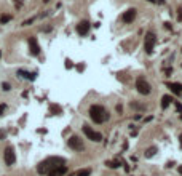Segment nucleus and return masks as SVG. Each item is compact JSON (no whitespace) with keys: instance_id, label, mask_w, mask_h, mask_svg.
I'll use <instances>...</instances> for the list:
<instances>
[{"instance_id":"nucleus-1","label":"nucleus","mask_w":182,"mask_h":176,"mask_svg":"<svg viewBox=\"0 0 182 176\" xmlns=\"http://www.w3.org/2000/svg\"><path fill=\"white\" fill-rule=\"evenodd\" d=\"M59 165H64V158H61V157H50V158L43 160V162H40L38 167H37V171L40 174H47L48 171H51L53 168L59 167Z\"/></svg>"},{"instance_id":"nucleus-2","label":"nucleus","mask_w":182,"mask_h":176,"mask_svg":"<svg viewBox=\"0 0 182 176\" xmlns=\"http://www.w3.org/2000/svg\"><path fill=\"white\" fill-rule=\"evenodd\" d=\"M90 117H91V120L94 122V123H104L106 120H109L107 111L99 104H93L90 107Z\"/></svg>"},{"instance_id":"nucleus-3","label":"nucleus","mask_w":182,"mask_h":176,"mask_svg":"<svg viewBox=\"0 0 182 176\" xmlns=\"http://www.w3.org/2000/svg\"><path fill=\"white\" fill-rule=\"evenodd\" d=\"M157 43V37L153 32H147L145 34V38H144V50L147 55H152L153 53V47Z\"/></svg>"},{"instance_id":"nucleus-4","label":"nucleus","mask_w":182,"mask_h":176,"mask_svg":"<svg viewBox=\"0 0 182 176\" xmlns=\"http://www.w3.org/2000/svg\"><path fill=\"white\" fill-rule=\"evenodd\" d=\"M136 88H137V91L141 93V94H150V91H152L150 83L147 82L144 77H139V78L136 80Z\"/></svg>"},{"instance_id":"nucleus-5","label":"nucleus","mask_w":182,"mask_h":176,"mask_svg":"<svg viewBox=\"0 0 182 176\" xmlns=\"http://www.w3.org/2000/svg\"><path fill=\"white\" fill-rule=\"evenodd\" d=\"M83 133L86 134V138L90 139V141H93V143H99L101 139H102V134L101 133H97V131H94L91 127H88V125H83Z\"/></svg>"},{"instance_id":"nucleus-6","label":"nucleus","mask_w":182,"mask_h":176,"mask_svg":"<svg viewBox=\"0 0 182 176\" xmlns=\"http://www.w3.org/2000/svg\"><path fill=\"white\" fill-rule=\"evenodd\" d=\"M67 144L71 149H74V151H83V149H85V144H83V141L78 136H71L67 139Z\"/></svg>"},{"instance_id":"nucleus-7","label":"nucleus","mask_w":182,"mask_h":176,"mask_svg":"<svg viewBox=\"0 0 182 176\" xmlns=\"http://www.w3.org/2000/svg\"><path fill=\"white\" fill-rule=\"evenodd\" d=\"M16 162V154H15V149L11 146H8L5 149V163L7 165H13Z\"/></svg>"},{"instance_id":"nucleus-8","label":"nucleus","mask_w":182,"mask_h":176,"mask_svg":"<svg viewBox=\"0 0 182 176\" xmlns=\"http://www.w3.org/2000/svg\"><path fill=\"white\" fill-rule=\"evenodd\" d=\"M136 13H137V10L136 8H130V10H126L121 15V21L123 23H126V24H130V23H133V19L136 18Z\"/></svg>"},{"instance_id":"nucleus-9","label":"nucleus","mask_w":182,"mask_h":176,"mask_svg":"<svg viewBox=\"0 0 182 176\" xmlns=\"http://www.w3.org/2000/svg\"><path fill=\"white\" fill-rule=\"evenodd\" d=\"M29 50H31V55H34V56H37L38 53H40V45H38V42H37L35 37H31L29 38Z\"/></svg>"},{"instance_id":"nucleus-10","label":"nucleus","mask_w":182,"mask_h":176,"mask_svg":"<svg viewBox=\"0 0 182 176\" xmlns=\"http://www.w3.org/2000/svg\"><path fill=\"white\" fill-rule=\"evenodd\" d=\"M77 32L80 34V35H86L88 32H90V23L88 21H80L78 24H77Z\"/></svg>"},{"instance_id":"nucleus-11","label":"nucleus","mask_w":182,"mask_h":176,"mask_svg":"<svg viewBox=\"0 0 182 176\" xmlns=\"http://www.w3.org/2000/svg\"><path fill=\"white\" fill-rule=\"evenodd\" d=\"M66 173H67V167L66 165H59V167L53 168L51 171H48L47 176H64Z\"/></svg>"},{"instance_id":"nucleus-12","label":"nucleus","mask_w":182,"mask_h":176,"mask_svg":"<svg viewBox=\"0 0 182 176\" xmlns=\"http://www.w3.org/2000/svg\"><path fill=\"white\" fill-rule=\"evenodd\" d=\"M18 75L22 77V78H27V80H35L37 78V72H27V71H22V69L18 71Z\"/></svg>"},{"instance_id":"nucleus-13","label":"nucleus","mask_w":182,"mask_h":176,"mask_svg":"<svg viewBox=\"0 0 182 176\" xmlns=\"http://www.w3.org/2000/svg\"><path fill=\"white\" fill-rule=\"evenodd\" d=\"M168 88H170L174 94H182V85L180 83H168Z\"/></svg>"},{"instance_id":"nucleus-14","label":"nucleus","mask_w":182,"mask_h":176,"mask_svg":"<svg viewBox=\"0 0 182 176\" xmlns=\"http://www.w3.org/2000/svg\"><path fill=\"white\" fill-rule=\"evenodd\" d=\"M157 152H158V149H157L155 146H152V147H149V149H145V152H144V154H145V157H147V158H152V157H153V155H155Z\"/></svg>"},{"instance_id":"nucleus-15","label":"nucleus","mask_w":182,"mask_h":176,"mask_svg":"<svg viewBox=\"0 0 182 176\" xmlns=\"http://www.w3.org/2000/svg\"><path fill=\"white\" fill-rule=\"evenodd\" d=\"M171 101H173L171 96H168V94H166V96H163V98H161V107H163V109H166V107L170 106Z\"/></svg>"},{"instance_id":"nucleus-16","label":"nucleus","mask_w":182,"mask_h":176,"mask_svg":"<svg viewBox=\"0 0 182 176\" xmlns=\"http://www.w3.org/2000/svg\"><path fill=\"white\" fill-rule=\"evenodd\" d=\"M50 112H51V114H61L62 109H61L59 106H56V104H51V106H50Z\"/></svg>"},{"instance_id":"nucleus-17","label":"nucleus","mask_w":182,"mask_h":176,"mask_svg":"<svg viewBox=\"0 0 182 176\" xmlns=\"http://www.w3.org/2000/svg\"><path fill=\"white\" fill-rule=\"evenodd\" d=\"M91 174V170L90 168H83V170H80L75 176H90Z\"/></svg>"},{"instance_id":"nucleus-18","label":"nucleus","mask_w":182,"mask_h":176,"mask_svg":"<svg viewBox=\"0 0 182 176\" xmlns=\"http://www.w3.org/2000/svg\"><path fill=\"white\" fill-rule=\"evenodd\" d=\"M8 21H11V15H2V18H0V24H7Z\"/></svg>"},{"instance_id":"nucleus-19","label":"nucleus","mask_w":182,"mask_h":176,"mask_svg":"<svg viewBox=\"0 0 182 176\" xmlns=\"http://www.w3.org/2000/svg\"><path fill=\"white\" fill-rule=\"evenodd\" d=\"M106 165L109 168H117V167H120V162H117V160H114V162H106Z\"/></svg>"},{"instance_id":"nucleus-20","label":"nucleus","mask_w":182,"mask_h":176,"mask_svg":"<svg viewBox=\"0 0 182 176\" xmlns=\"http://www.w3.org/2000/svg\"><path fill=\"white\" fill-rule=\"evenodd\" d=\"M35 21V18H29V19H26V21H22V26H31L32 23Z\"/></svg>"},{"instance_id":"nucleus-21","label":"nucleus","mask_w":182,"mask_h":176,"mask_svg":"<svg viewBox=\"0 0 182 176\" xmlns=\"http://www.w3.org/2000/svg\"><path fill=\"white\" fill-rule=\"evenodd\" d=\"M13 2H15L16 8H21V7H22V3H24V0H13Z\"/></svg>"},{"instance_id":"nucleus-22","label":"nucleus","mask_w":182,"mask_h":176,"mask_svg":"<svg viewBox=\"0 0 182 176\" xmlns=\"http://www.w3.org/2000/svg\"><path fill=\"white\" fill-rule=\"evenodd\" d=\"M2 88H3V91H10V90H11L10 83H7V82H5V83H2Z\"/></svg>"},{"instance_id":"nucleus-23","label":"nucleus","mask_w":182,"mask_h":176,"mask_svg":"<svg viewBox=\"0 0 182 176\" xmlns=\"http://www.w3.org/2000/svg\"><path fill=\"white\" fill-rule=\"evenodd\" d=\"M66 67H67V69H72V67H74V64H72V61H66Z\"/></svg>"},{"instance_id":"nucleus-24","label":"nucleus","mask_w":182,"mask_h":176,"mask_svg":"<svg viewBox=\"0 0 182 176\" xmlns=\"http://www.w3.org/2000/svg\"><path fill=\"white\" fill-rule=\"evenodd\" d=\"M3 111H5V104H0V114H3Z\"/></svg>"},{"instance_id":"nucleus-25","label":"nucleus","mask_w":182,"mask_h":176,"mask_svg":"<svg viewBox=\"0 0 182 176\" xmlns=\"http://www.w3.org/2000/svg\"><path fill=\"white\" fill-rule=\"evenodd\" d=\"M176 109H177V111H182V106H180V103H176Z\"/></svg>"},{"instance_id":"nucleus-26","label":"nucleus","mask_w":182,"mask_h":176,"mask_svg":"<svg viewBox=\"0 0 182 176\" xmlns=\"http://www.w3.org/2000/svg\"><path fill=\"white\" fill-rule=\"evenodd\" d=\"M121 111H123V107L118 104V106H117V112H120V114H121Z\"/></svg>"},{"instance_id":"nucleus-27","label":"nucleus","mask_w":182,"mask_h":176,"mask_svg":"<svg viewBox=\"0 0 182 176\" xmlns=\"http://www.w3.org/2000/svg\"><path fill=\"white\" fill-rule=\"evenodd\" d=\"M77 69H78V71H83V69H85V66L80 64V66H77Z\"/></svg>"},{"instance_id":"nucleus-28","label":"nucleus","mask_w":182,"mask_h":176,"mask_svg":"<svg viewBox=\"0 0 182 176\" xmlns=\"http://www.w3.org/2000/svg\"><path fill=\"white\" fill-rule=\"evenodd\" d=\"M3 138H5V133H3V131H0V139H3Z\"/></svg>"},{"instance_id":"nucleus-29","label":"nucleus","mask_w":182,"mask_h":176,"mask_svg":"<svg viewBox=\"0 0 182 176\" xmlns=\"http://www.w3.org/2000/svg\"><path fill=\"white\" fill-rule=\"evenodd\" d=\"M179 143H180V147H182V134L179 136Z\"/></svg>"},{"instance_id":"nucleus-30","label":"nucleus","mask_w":182,"mask_h":176,"mask_svg":"<svg viewBox=\"0 0 182 176\" xmlns=\"http://www.w3.org/2000/svg\"><path fill=\"white\" fill-rule=\"evenodd\" d=\"M42 2H43V3H48V2H50V0H42Z\"/></svg>"},{"instance_id":"nucleus-31","label":"nucleus","mask_w":182,"mask_h":176,"mask_svg":"<svg viewBox=\"0 0 182 176\" xmlns=\"http://www.w3.org/2000/svg\"><path fill=\"white\" fill-rule=\"evenodd\" d=\"M179 173H180V174H182V167H179Z\"/></svg>"},{"instance_id":"nucleus-32","label":"nucleus","mask_w":182,"mask_h":176,"mask_svg":"<svg viewBox=\"0 0 182 176\" xmlns=\"http://www.w3.org/2000/svg\"><path fill=\"white\" fill-rule=\"evenodd\" d=\"M180 120H182V115H180Z\"/></svg>"},{"instance_id":"nucleus-33","label":"nucleus","mask_w":182,"mask_h":176,"mask_svg":"<svg viewBox=\"0 0 182 176\" xmlns=\"http://www.w3.org/2000/svg\"><path fill=\"white\" fill-rule=\"evenodd\" d=\"M180 67H182V64H180Z\"/></svg>"}]
</instances>
